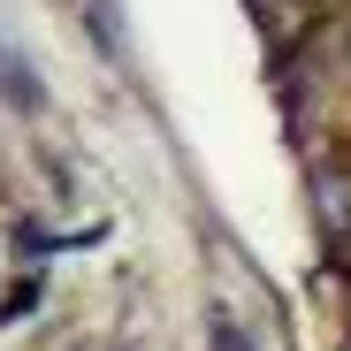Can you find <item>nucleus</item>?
Returning a JSON list of instances; mask_svg holds the SVG:
<instances>
[{"label": "nucleus", "mask_w": 351, "mask_h": 351, "mask_svg": "<svg viewBox=\"0 0 351 351\" xmlns=\"http://www.w3.org/2000/svg\"><path fill=\"white\" fill-rule=\"evenodd\" d=\"M0 92H8V107H38V84H31V62H23V53H16V38L8 31H0Z\"/></svg>", "instance_id": "obj_1"}]
</instances>
